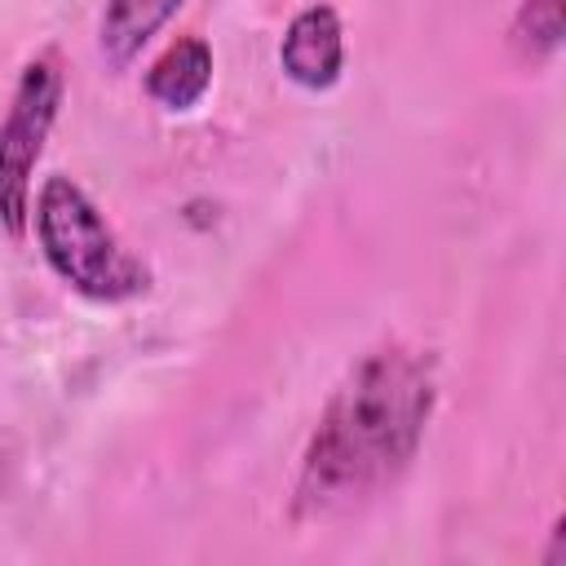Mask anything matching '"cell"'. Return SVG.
<instances>
[{"instance_id": "1", "label": "cell", "mask_w": 566, "mask_h": 566, "mask_svg": "<svg viewBox=\"0 0 566 566\" xmlns=\"http://www.w3.org/2000/svg\"><path fill=\"white\" fill-rule=\"evenodd\" d=\"M433 358L407 345H380L327 398L296 478V517H336L398 482L416 460L433 411Z\"/></svg>"}, {"instance_id": "2", "label": "cell", "mask_w": 566, "mask_h": 566, "mask_svg": "<svg viewBox=\"0 0 566 566\" xmlns=\"http://www.w3.org/2000/svg\"><path fill=\"white\" fill-rule=\"evenodd\" d=\"M31 226L53 274L88 301H128L146 292V265L124 252L102 208L71 181L49 177L31 199Z\"/></svg>"}, {"instance_id": "3", "label": "cell", "mask_w": 566, "mask_h": 566, "mask_svg": "<svg viewBox=\"0 0 566 566\" xmlns=\"http://www.w3.org/2000/svg\"><path fill=\"white\" fill-rule=\"evenodd\" d=\"M62 106V66L53 53H40L22 66L13 102L0 124V226L22 239L31 226V181L44 155V142Z\"/></svg>"}, {"instance_id": "4", "label": "cell", "mask_w": 566, "mask_h": 566, "mask_svg": "<svg viewBox=\"0 0 566 566\" xmlns=\"http://www.w3.org/2000/svg\"><path fill=\"white\" fill-rule=\"evenodd\" d=\"M279 66L301 88H332L345 71V27L332 4H305L279 44Z\"/></svg>"}, {"instance_id": "5", "label": "cell", "mask_w": 566, "mask_h": 566, "mask_svg": "<svg viewBox=\"0 0 566 566\" xmlns=\"http://www.w3.org/2000/svg\"><path fill=\"white\" fill-rule=\"evenodd\" d=\"M212 84V49L199 35L172 40L146 71V93L168 111H190Z\"/></svg>"}, {"instance_id": "6", "label": "cell", "mask_w": 566, "mask_h": 566, "mask_svg": "<svg viewBox=\"0 0 566 566\" xmlns=\"http://www.w3.org/2000/svg\"><path fill=\"white\" fill-rule=\"evenodd\" d=\"M186 0H106L102 27H97V49L111 66H128L181 9Z\"/></svg>"}, {"instance_id": "7", "label": "cell", "mask_w": 566, "mask_h": 566, "mask_svg": "<svg viewBox=\"0 0 566 566\" xmlns=\"http://www.w3.org/2000/svg\"><path fill=\"white\" fill-rule=\"evenodd\" d=\"M513 40L522 44L526 57H548L562 44V0H522Z\"/></svg>"}, {"instance_id": "8", "label": "cell", "mask_w": 566, "mask_h": 566, "mask_svg": "<svg viewBox=\"0 0 566 566\" xmlns=\"http://www.w3.org/2000/svg\"><path fill=\"white\" fill-rule=\"evenodd\" d=\"M562 548H566V526H562V517H557V522H553V548L544 553V562L557 566V562H562Z\"/></svg>"}]
</instances>
